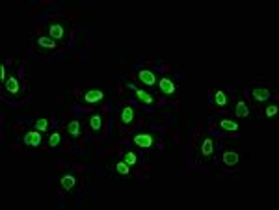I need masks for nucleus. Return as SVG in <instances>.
<instances>
[{"mask_svg": "<svg viewBox=\"0 0 279 210\" xmlns=\"http://www.w3.org/2000/svg\"><path fill=\"white\" fill-rule=\"evenodd\" d=\"M235 116L240 117V119H248V117H251V108H249L248 103H246L244 99H240V97L235 101Z\"/></svg>", "mask_w": 279, "mask_h": 210, "instance_id": "16", "label": "nucleus"}, {"mask_svg": "<svg viewBox=\"0 0 279 210\" xmlns=\"http://www.w3.org/2000/svg\"><path fill=\"white\" fill-rule=\"evenodd\" d=\"M130 166H127L123 160H115V162H108V175L114 179H125L130 175Z\"/></svg>", "mask_w": 279, "mask_h": 210, "instance_id": "6", "label": "nucleus"}, {"mask_svg": "<svg viewBox=\"0 0 279 210\" xmlns=\"http://www.w3.org/2000/svg\"><path fill=\"white\" fill-rule=\"evenodd\" d=\"M119 160H123L127 166H130V168H138L140 164H144V158L140 157V155H136L132 151H121L119 153Z\"/></svg>", "mask_w": 279, "mask_h": 210, "instance_id": "14", "label": "nucleus"}, {"mask_svg": "<svg viewBox=\"0 0 279 210\" xmlns=\"http://www.w3.org/2000/svg\"><path fill=\"white\" fill-rule=\"evenodd\" d=\"M60 49V43L54 41L49 35H39L34 39V52L39 56H54Z\"/></svg>", "mask_w": 279, "mask_h": 210, "instance_id": "2", "label": "nucleus"}, {"mask_svg": "<svg viewBox=\"0 0 279 210\" xmlns=\"http://www.w3.org/2000/svg\"><path fill=\"white\" fill-rule=\"evenodd\" d=\"M132 141H134V145H138L140 149H151V147H155L156 136L147 134V132H140V134H136V136L132 138Z\"/></svg>", "mask_w": 279, "mask_h": 210, "instance_id": "11", "label": "nucleus"}, {"mask_svg": "<svg viewBox=\"0 0 279 210\" xmlns=\"http://www.w3.org/2000/svg\"><path fill=\"white\" fill-rule=\"evenodd\" d=\"M6 76H8V71H6V63H2V65H0V82H2V86L6 84V80H8Z\"/></svg>", "mask_w": 279, "mask_h": 210, "instance_id": "25", "label": "nucleus"}, {"mask_svg": "<svg viewBox=\"0 0 279 210\" xmlns=\"http://www.w3.org/2000/svg\"><path fill=\"white\" fill-rule=\"evenodd\" d=\"M2 91H4V97L11 101V103H17V101H22L26 97V91H28V86L26 82L19 78L17 74H11L8 76L6 84L2 86Z\"/></svg>", "mask_w": 279, "mask_h": 210, "instance_id": "1", "label": "nucleus"}, {"mask_svg": "<svg viewBox=\"0 0 279 210\" xmlns=\"http://www.w3.org/2000/svg\"><path fill=\"white\" fill-rule=\"evenodd\" d=\"M88 125H90V130H92L95 136H101L103 126H104L103 116H101V114H92L90 119H88Z\"/></svg>", "mask_w": 279, "mask_h": 210, "instance_id": "17", "label": "nucleus"}, {"mask_svg": "<svg viewBox=\"0 0 279 210\" xmlns=\"http://www.w3.org/2000/svg\"><path fill=\"white\" fill-rule=\"evenodd\" d=\"M279 112V106L278 105H268L264 108V116L266 117H276Z\"/></svg>", "mask_w": 279, "mask_h": 210, "instance_id": "24", "label": "nucleus"}, {"mask_svg": "<svg viewBox=\"0 0 279 210\" xmlns=\"http://www.w3.org/2000/svg\"><path fill=\"white\" fill-rule=\"evenodd\" d=\"M156 84H158V91L162 95H166V97H175V93H177L175 80H171L169 76H162Z\"/></svg>", "mask_w": 279, "mask_h": 210, "instance_id": "9", "label": "nucleus"}, {"mask_svg": "<svg viewBox=\"0 0 279 210\" xmlns=\"http://www.w3.org/2000/svg\"><path fill=\"white\" fill-rule=\"evenodd\" d=\"M216 157V145H214V140L212 138L205 136L199 143V158L205 160V162H210L212 158Z\"/></svg>", "mask_w": 279, "mask_h": 210, "instance_id": "5", "label": "nucleus"}, {"mask_svg": "<svg viewBox=\"0 0 279 210\" xmlns=\"http://www.w3.org/2000/svg\"><path fill=\"white\" fill-rule=\"evenodd\" d=\"M104 99V91L103 89H86L80 97V101H82V105L86 106H95L99 105V103H103Z\"/></svg>", "mask_w": 279, "mask_h": 210, "instance_id": "7", "label": "nucleus"}, {"mask_svg": "<svg viewBox=\"0 0 279 210\" xmlns=\"http://www.w3.org/2000/svg\"><path fill=\"white\" fill-rule=\"evenodd\" d=\"M136 121V112L134 108L130 105L123 106L121 110H119V123H121V126L123 128H129V126H132Z\"/></svg>", "mask_w": 279, "mask_h": 210, "instance_id": "8", "label": "nucleus"}, {"mask_svg": "<svg viewBox=\"0 0 279 210\" xmlns=\"http://www.w3.org/2000/svg\"><path fill=\"white\" fill-rule=\"evenodd\" d=\"M65 130H67V134H69L71 138H74V140L82 136V125H80V121H76V119L69 121L67 126H65Z\"/></svg>", "mask_w": 279, "mask_h": 210, "instance_id": "21", "label": "nucleus"}, {"mask_svg": "<svg viewBox=\"0 0 279 210\" xmlns=\"http://www.w3.org/2000/svg\"><path fill=\"white\" fill-rule=\"evenodd\" d=\"M43 132H39V130H36V128H32V130H28L24 136H22V143L26 145V147H41L43 143Z\"/></svg>", "mask_w": 279, "mask_h": 210, "instance_id": "10", "label": "nucleus"}, {"mask_svg": "<svg viewBox=\"0 0 279 210\" xmlns=\"http://www.w3.org/2000/svg\"><path fill=\"white\" fill-rule=\"evenodd\" d=\"M251 97H253V101L257 105H262V103H266V101L272 99V91L268 88H264V86H253L251 88Z\"/></svg>", "mask_w": 279, "mask_h": 210, "instance_id": "12", "label": "nucleus"}, {"mask_svg": "<svg viewBox=\"0 0 279 210\" xmlns=\"http://www.w3.org/2000/svg\"><path fill=\"white\" fill-rule=\"evenodd\" d=\"M60 143H62V134H60V130H56V132H52L49 140H47V145L49 147H60Z\"/></svg>", "mask_w": 279, "mask_h": 210, "instance_id": "23", "label": "nucleus"}, {"mask_svg": "<svg viewBox=\"0 0 279 210\" xmlns=\"http://www.w3.org/2000/svg\"><path fill=\"white\" fill-rule=\"evenodd\" d=\"M129 88L136 93V97H138L140 103H144V105H153V103H155V97H153V95H149L147 91H144V89L136 88L134 84H129Z\"/></svg>", "mask_w": 279, "mask_h": 210, "instance_id": "20", "label": "nucleus"}, {"mask_svg": "<svg viewBox=\"0 0 279 210\" xmlns=\"http://www.w3.org/2000/svg\"><path fill=\"white\" fill-rule=\"evenodd\" d=\"M218 130L225 132V134H237L240 130V125H238L235 119H229V117H223V119H218Z\"/></svg>", "mask_w": 279, "mask_h": 210, "instance_id": "13", "label": "nucleus"}, {"mask_svg": "<svg viewBox=\"0 0 279 210\" xmlns=\"http://www.w3.org/2000/svg\"><path fill=\"white\" fill-rule=\"evenodd\" d=\"M47 30H49V37L58 43H65L69 37V28L63 21H52Z\"/></svg>", "mask_w": 279, "mask_h": 210, "instance_id": "3", "label": "nucleus"}, {"mask_svg": "<svg viewBox=\"0 0 279 210\" xmlns=\"http://www.w3.org/2000/svg\"><path fill=\"white\" fill-rule=\"evenodd\" d=\"M220 164L227 169H235L240 164V153L235 149H222L220 153Z\"/></svg>", "mask_w": 279, "mask_h": 210, "instance_id": "4", "label": "nucleus"}, {"mask_svg": "<svg viewBox=\"0 0 279 210\" xmlns=\"http://www.w3.org/2000/svg\"><path fill=\"white\" fill-rule=\"evenodd\" d=\"M136 78L144 86H147V88H155V84L158 82V80H156V74L153 73V71H149V69H140L138 74H136Z\"/></svg>", "mask_w": 279, "mask_h": 210, "instance_id": "15", "label": "nucleus"}, {"mask_svg": "<svg viewBox=\"0 0 279 210\" xmlns=\"http://www.w3.org/2000/svg\"><path fill=\"white\" fill-rule=\"evenodd\" d=\"M227 105H229V95L225 91H222V89H216L212 93V106H216V108H227Z\"/></svg>", "mask_w": 279, "mask_h": 210, "instance_id": "19", "label": "nucleus"}, {"mask_svg": "<svg viewBox=\"0 0 279 210\" xmlns=\"http://www.w3.org/2000/svg\"><path fill=\"white\" fill-rule=\"evenodd\" d=\"M49 126H51V121L41 117V119H36V121H34V126H32V128H36V130H39V132H47Z\"/></svg>", "mask_w": 279, "mask_h": 210, "instance_id": "22", "label": "nucleus"}, {"mask_svg": "<svg viewBox=\"0 0 279 210\" xmlns=\"http://www.w3.org/2000/svg\"><path fill=\"white\" fill-rule=\"evenodd\" d=\"M60 184H62V192L71 193L76 188V177L73 173H65V175H62V179H60Z\"/></svg>", "mask_w": 279, "mask_h": 210, "instance_id": "18", "label": "nucleus"}]
</instances>
